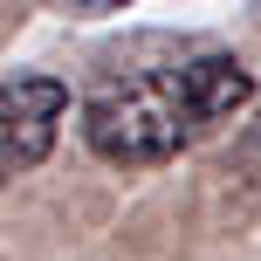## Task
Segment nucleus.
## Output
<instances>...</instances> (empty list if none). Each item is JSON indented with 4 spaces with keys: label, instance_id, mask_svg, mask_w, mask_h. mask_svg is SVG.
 Listing matches in <instances>:
<instances>
[{
    "label": "nucleus",
    "instance_id": "obj_1",
    "mask_svg": "<svg viewBox=\"0 0 261 261\" xmlns=\"http://www.w3.org/2000/svg\"><path fill=\"white\" fill-rule=\"evenodd\" d=\"M254 103V76L234 55H186L165 69L110 76L83 103V144L103 165H165L206 130L234 124Z\"/></svg>",
    "mask_w": 261,
    "mask_h": 261
},
{
    "label": "nucleus",
    "instance_id": "obj_2",
    "mask_svg": "<svg viewBox=\"0 0 261 261\" xmlns=\"http://www.w3.org/2000/svg\"><path fill=\"white\" fill-rule=\"evenodd\" d=\"M69 117V83L55 76H14L0 83V179L35 172L55 151V130Z\"/></svg>",
    "mask_w": 261,
    "mask_h": 261
},
{
    "label": "nucleus",
    "instance_id": "obj_3",
    "mask_svg": "<svg viewBox=\"0 0 261 261\" xmlns=\"http://www.w3.org/2000/svg\"><path fill=\"white\" fill-rule=\"evenodd\" d=\"M62 7H69V14H124L130 0H62Z\"/></svg>",
    "mask_w": 261,
    "mask_h": 261
},
{
    "label": "nucleus",
    "instance_id": "obj_4",
    "mask_svg": "<svg viewBox=\"0 0 261 261\" xmlns=\"http://www.w3.org/2000/svg\"><path fill=\"white\" fill-rule=\"evenodd\" d=\"M241 158H248V165L261 172V117H254V130H248V151H241Z\"/></svg>",
    "mask_w": 261,
    "mask_h": 261
}]
</instances>
